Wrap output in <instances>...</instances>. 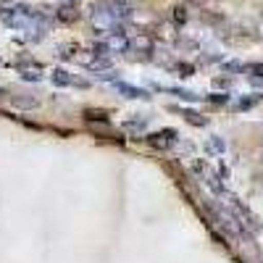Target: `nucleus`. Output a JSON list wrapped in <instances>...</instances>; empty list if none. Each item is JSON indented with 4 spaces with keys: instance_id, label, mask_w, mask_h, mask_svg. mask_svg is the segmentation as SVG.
<instances>
[{
    "instance_id": "obj_1",
    "label": "nucleus",
    "mask_w": 263,
    "mask_h": 263,
    "mask_svg": "<svg viewBox=\"0 0 263 263\" xmlns=\"http://www.w3.org/2000/svg\"><path fill=\"white\" fill-rule=\"evenodd\" d=\"M132 16V6L126 0H98L92 3V18L98 24H121Z\"/></svg>"
},
{
    "instance_id": "obj_2",
    "label": "nucleus",
    "mask_w": 263,
    "mask_h": 263,
    "mask_svg": "<svg viewBox=\"0 0 263 263\" xmlns=\"http://www.w3.org/2000/svg\"><path fill=\"white\" fill-rule=\"evenodd\" d=\"M0 18L11 29H29V24L37 18V13L24 8V6H13V8H0Z\"/></svg>"
},
{
    "instance_id": "obj_3",
    "label": "nucleus",
    "mask_w": 263,
    "mask_h": 263,
    "mask_svg": "<svg viewBox=\"0 0 263 263\" xmlns=\"http://www.w3.org/2000/svg\"><path fill=\"white\" fill-rule=\"evenodd\" d=\"M192 171L203 179V184H205L216 197H227V195H229L227 187H224V179H218V174H216L211 166H205L203 161H195V163H192Z\"/></svg>"
},
{
    "instance_id": "obj_4",
    "label": "nucleus",
    "mask_w": 263,
    "mask_h": 263,
    "mask_svg": "<svg viewBox=\"0 0 263 263\" xmlns=\"http://www.w3.org/2000/svg\"><path fill=\"white\" fill-rule=\"evenodd\" d=\"M111 87L121 95V98H126V100H150V92L145 90V87H137V84H129V82H124V79H116V82H111Z\"/></svg>"
},
{
    "instance_id": "obj_5",
    "label": "nucleus",
    "mask_w": 263,
    "mask_h": 263,
    "mask_svg": "<svg viewBox=\"0 0 263 263\" xmlns=\"http://www.w3.org/2000/svg\"><path fill=\"white\" fill-rule=\"evenodd\" d=\"M147 142L153 147H158V150H168L179 142V135L174 129H161V132H153V135L147 137Z\"/></svg>"
},
{
    "instance_id": "obj_6",
    "label": "nucleus",
    "mask_w": 263,
    "mask_h": 263,
    "mask_svg": "<svg viewBox=\"0 0 263 263\" xmlns=\"http://www.w3.org/2000/svg\"><path fill=\"white\" fill-rule=\"evenodd\" d=\"M158 92H168L171 98H179V100H184V103H197L203 95H197V92H192V90H184V87H168V84H153Z\"/></svg>"
},
{
    "instance_id": "obj_7",
    "label": "nucleus",
    "mask_w": 263,
    "mask_h": 263,
    "mask_svg": "<svg viewBox=\"0 0 263 263\" xmlns=\"http://www.w3.org/2000/svg\"><path fill=\"white\" fill-rule=\"evenodd\" d=\"M129 53H132V58H137V61H150V53H153V42H150L147 37H137V40H132Z\"/></svg>"
},
{
    "instance_id": "obj_8",
    "label": "nucleus",
    "mask_w": 263,
    "mask_h": 263,
    "mask_svg": "<svg viewBox=\"0 0 263 263\" xmlns=\"http://www.w3.org/2000/svg\"><path fill=\"white\" fill-rule=\"evenodd\" d=\"M205 153H211V156H216V158H221L224 153H227V140L221 135H211L205 140Z\"/></svg>"
},
{
    "instance_id": "obj_9",
    "label": "nucleus",
    "mask_w": 263,
    "mask_h": 263,
    "mask_svg": "<svg viewBox=\"0 0 263 263\" xmlns=\"http://www.w3.org/2000/svg\"><path fill=\"white\" fill-rule=\"evenodd\" d=\"M50 82H53L55 87H71V82H74V74H69L66 69H53V74H50Z\"/></svg>"
},
{
    "instance_id": "obj_10",
    "label": "nucleus",
    "mask_w": 263,
    "mask_h": 263,
    "mask_svg": "<svg viewBox=\"0 0 263 263\" xmlns=\"http://www.w3.org/2000/svg\"><path fill=\"white\" fill-rule=\"evenodd\" d=\"M124 126H126L129 132H137V135H142L145 126H147V116H145V114H135V119H126Z\"/></svg>"
},
{
    "instance_id": "obj_11",
    "label": "nucleus",
    "mask_w": 263,
    "mask_h": 263,
    "mask_svg": "<svg viewBox=\"0 0 263 263\" xmlns=\"http://www.w3.org/2000/svg\"><path fill=\"white\" fill-rule=\"evenodd\" d=\"M11 105L32 111V108H37V98H32V95H11Z\"/></svg>"
},
{
    "instance_id": "obj_12",
    "label": "nucleus",
    "mask_w": 263,
    "mask_h": 263,
    "mask_svg": "<svg viewBox=\"0 0 263 263\" xmlns=\"http://www.w3.org/2000/svg\"><path fill=\"white\" fill-rule=\"evenodd\" d=\"M168 69H171L174 74H177V77H192V71H195L192 66H190V63H184V61H177V63H171Z\"/></svg>"
},
{
    "instance_id": "obj_13",
    "label": "nucleus",
    "mask_w": 263,
    "mask_h": 263,
    "mask_svg": "<svg viewBox=\"0 0 263 263\" xmlns=\"http://www.w3.org/2000/svg\"><path fill=\"white\" fill-rule=\"evenodd\" d=\"M182 116H184V119H187L190 124H195V126H205V124H208V121H205V119H203L200 114H195L192 108H184V111H182Z\"/></svg>"
},
{
    "instance_id": "obj_14",
    "label": "nucleus",
    "mask_w": 263,
    "mask_h": 263,
    "mask_svg": "<svg viewBox=\"0 0 263 263\" xmlns=\"http://www.w3.org/2000/svg\"><path fill=\"white\" fill-rule=\"evenodd\" d=\"M84 119H87V121H100V124H108V114H105V111H92V108H87V111H84Z\"/></svg>"
},
{
    "instance_id": "obj_15",
    "label": "nucleus",
    "mask_w": 263,
    "mask_h": 263,
    "mask_svg": "<svg viewBox=\"0 0 263 263\" xmlns=\"http://www.w3.org/2000/svg\"><path fill=\"white\" fill-rule=\"evenodd\" d=\"M77 16H79V13H77L74 6H61V8H58V18H61V21H74Z\"/></svg>"
},
{
    "instance_id": "obj_16",
    "label": "nucleus",
    "mask_w": 263,
    "mask_h": 263,
    "mask_svg": "<svg viewBox=\"0 0 263 263\" xmlns=\"http://www.w3.org/2000/svg\"><path fill=\"white\" fill-rule=\"evenodd\" d=\"M21 79H24V82H42V74L37 71V69H21Z\"/></svg>"
},
{
    "instance_id": "obj_17",
    "label": "nucleus",
    "mask_w": 263,
    "mask_h": 263,
    "mask_svg": "<svg viewBox=\"0 0 263 263\" xmlns=\"http://www.w3.org/2000/svg\"><path fill=\"white\" fill-rule=\"evenodd\" d=\"M258 100L260 98H242V100H237V108H239V111H245V108H253Z\"/></svg>"
},
{
    "instance_id": "obj_18",
    "label": "nucleus",
    "mask_w": 263,
    "mask_h": 263,
    "mask_svg": "<svg viewBox=\"0 0 263 263\" xmlns=\"http://www.w3.org/2000/svg\"><path fill=\"white\" fill-rule=\"evenodd\" d=\"M184 21H187V11L184 8H174V24H184Z\"/></svg>"
},
{
    "instance_id": "obj_19",
    "label": "nucleus",
    "mask_w": 263,
    "mask_h": 263,
    "mask_svg": "<svg viewBox=\"0 0 263 263\" xmlns=\"http://www.w3.org/2000/svg\"><path fill=\"white\" fill-rule=\"evenodd\" d=\"M248 71L253 79H263V63H255V66H248Z\"/></svg>"
},
{
    "instance_id": "obj_20",
    "label": "nucleus",
    "mask_w": 263,
    "mask_h": 263,
    "mask_svg": "<svg viewBox=\"0 0 263 263\" xmlns=\"http://www.w3.org/2000/svg\"><path fill=\"white\" fill-rule=\"evenodd\" d=\"M208 100H211V103H227V100H229V95H224V92L218 95V92H216V95H211Z\"/></svg>"
},
{
    "instance_id": "obj_21",
    "label": "nucleus",
    "mask_w": 263,
    "mask_h": 263,
    "mask_svg": "<svg viewBox=\"0 0 263 263\" xmlns=\"http://www.w3.org/2000/svg\"><path fill=\"white\" fill-rule=\"evenodd\" d=\"M190 3H192V6H197V8H200V6H205V0H190Z\"/></svg>"
},
{
    "instance_id": "obj_22",
    "label": "nucleus",
    "mask_w": 263,
    "mask_h": 263,
    "mask_svg": "<svg viewBox=\"0 0 263 263\" xmlns=\"http://www.w3.org/2000/svg\"><path fill=\"white\" fill-rule=\"evenodd\" d=\"M0 63H3V58H0Z\"/></svg>"
}]
</instances>
